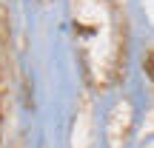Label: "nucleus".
I'll list each match as a JSON object with an SVG mask.
<instances>
[{
	"label": "nucleus",
	"instance_id": "1",
	"mask_svg": "<svg viewBox=\"0 0 154 148\" xmlns=\"http://www.w3.org/2000/svg\"><path fill=\"white\" fill-rule=\"evenodd\" d=\"M143 66H146V71H149V77L154 80V51H149V54H146V60H143Z\"/></svg>",
	"mask_w": 154,
	"mask_h": 148
}]
</instances>
